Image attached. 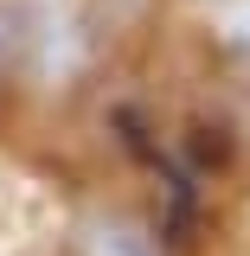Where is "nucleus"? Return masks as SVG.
<instances>
[{"label": "nucleus", "instance_id": "nucleus-3", "mask_svg": "<svg viewBox=\"0 0 250 256\" xmlns=\"http://www.w3.org/2000/svg\"><path fill=\"white\" fill-rule=\"evenodd\" d=\"M224 38H231L237 52H250V0H231V6H224Z\"/></svg>", "mask_w": 250, "mask_h": 256}, {"label": "nucleus", "instance_id": "nucleus-2", "mask_svg": "<svg viewBox=\"0 0 250 256\" xmlns=\"http://www.w3.org/2000/svg\"><path fill=\"white\" fill-rule=\"evenodd\" d=\"M26 52H32V20L20 13V6H7V0H0V77L26 58Z\"/></svg>", "mask_w": 250, "mask_h": 256}, {"label": "nucleus", "instance_id": "nucleus-1", "mask_svg": "<svg viewBox=\"0 0 250 256\" xmlns=\"http://www.w3.org/2000/svg\"><path fill=\"white\" fill-rule=\"evenodd\" d=\"M77 256H160L154 237L128 218H90L77 230Z\"/></svg>", "mask_w": 250, "mask_h": 256}]
</instances>
